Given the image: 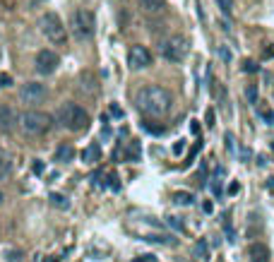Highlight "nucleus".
<instances>
[{
	"mask_svg": "<svg viewBox=\"0 0 274 262\" xmlns=\"http://www.w3.org/2000/svg\"><path fill=\"white\" fill-rule=\"evenodd\" d=\"M193 253H195L200 260H207V257H209V248H207V241H200V243H195Z\"/></svg>",
	"mask_w": 274,
	"mask_h": 262,
	"instance_id": "obj_17",
	"label": "nucleus"
},
{
	"mask_svg": "<svg viewBox=\"0 0 274 262\" xmlns=\"http://www.w3.org/2000/svg\"><path fill=\"white\" fill-rule=\"evenodd\" d=\"M140 8L144 10V12H161L164 10V0H140Z\"/></svg>",
	"mask_w": 274,
	"mask_h": 262,
	"instance_id": "obj_16",
	"label": "nucleus"
},
{
	"mask_svg": "<svg viewBox=\"0 0 274 262\" xmlns=\"http://www.w3.org/2000/svg\"><path fill=\"white\" fill-rule=\"evenodd\" d=\"M142 127H144L147 133H152V135H164L166 133L164 125H154V123H142Z\"/></svg>",
	"mask_w": 274,
	"mask_h": 262,
	"instance_id": "obj_20",
	"label": "nucleus"
},
{
	"mask_svg": "<svg viewBox=\"0 0 274 262\" xmlns=\"http://www.w3.org/2000/svg\"><path fill=\"white\" fill-rule=\"evenodd\" d=\"M39 27H41V34H44L51 43H65V41H68L65 24H63L60 17L55 15V12H46V15H41Z\"/></svg>",
	"mask_w": 274,
	"mask_h": 262,
	"instance_id": "obj_6",
	"label": "nucleus"
},
{
	"mask_svg": "<svg viewBox=\"0 0 274 262\" xmlns=\"http://www.w3.org/2000/svg\"><path fill=\"white\" fill-rule=\"evenodd\" d=\"M217 5H219V10L224 15L231 17V12H234V0H217Z\"/></svg>",
	"mask_w": 274,
	"mask_h": 262,
	"instance_id": "obj_19",
	"label": "nucleus"
},
{
	"mask_svg": "<svg viewBox=\"0 0 274 262\" xmlns=\"http://www.w3.org/2000/svg\"><path fill=\"white\" fill-rule=\"evenodd\" d=\"M260 116H262V118H265L269 125H274V113L269 111V108H260Z\"/></svg>",
	"mask_w": 274,
	"mask_h": 262,
	"instance_id": "obj_23",
	"label": "nucleus"
},
{
	"mask_svg": "<svg viewBox=\"0 0 274 262\" xmlns=\"http://www.w3.org/2000/svg\"><path fill=\"white\" fill-rule=\"evenodd\" d=\"M79 92H85L87 96H94L99 92V80L94 77V72H82L79 75Z\"/></svg>",
	"mask_w": 274,
	"mask_h": 262,
	"instance_id": "obj_11",
	"label": "nucleus"
},
{
	"mask_svg": "<svg viewBox=\"0 0 274 262\" xmlns=\"http://www.w3.org/2000/svg\"><path fill=\"white\" fill-rule=\"evenodd\" d=\"M75 159V147H72L70 142H63L58 149H55V161H63V164H68V161Z\"/></svg>",
	"mask_w": 274,
	"mask_h": 262,
	"instance_id": "obj_13",
	"label": "nucleus"
},
{
	"mask_svg": "<svg viewBox=\"0 0 274 262\" xmlns=\"http://www.w3.org/2000/svg\"><path fill=\"white\" fill-rule=\"evenodd\" d=\"M111 116H116V118H123V111H120V106H111Z\"/></svg>",
	"mask_w": 274,
	"mask_h": 262,
	"instance_id": "obj_28",
	"label": "nucleus"
},
{
	"mask_svg": "<svg viewBox=\"0 0 274 262\" xmlns=\"http://www.w3.org/2000/svg\"><path fill=\"white\" fill-rule=\"evenodd\" d=\"M202 209H204V212H207V214H209V212H212V209H214V207H212V202H204V205H202Z\"/></svg>",
	"mask_w": 274,
	"mask_h": 262,
	"instance_id": "obj_32",
	"label": "nucleus"
},
{
	"mask_svg": "<svg viewBox=\"0 0 274 262\" xmlns=\"http://www.w3.org/2000/svg\"><path fill=\"white\" fill-rule=\"evenodd\" d=\"M207 125H214V111H207Z\"/></svg>",
	"mask_w": 274,
	"mask_h": 262,
	"instance_id": "obj_30",
	"label": "nucleus"
},
{
	"mask_svg": "<svg viewBox=\"0 0 274 262\" xmlns=\"http://www.w3.org/2000/svg\"><path fill=\"white\" fill-rule=\"evenodd\" d=\"M58 65H60V58H58V53L51 51V48H44V51L36 53L34 68H36L39 75H53V72L58 70Z\"/></svg>",
	"mask_w": 274,
	"mask_h": 262,
	"instance_id": "obj_8",
	"label": "nucleus"
},
{
	"mask_svg": "<svg viewBox=\"0 0 274 262\" xmlns=\"http://www.w3.org/2000/svg\"><path fill=\"white\" fill-rule=\"evenodd\" d=\"M55 120L65 130H70V133H82V130L89 127V113L79 103H72V101L60 103V108L55 111Z\"/></svg>",
	"mask_w": 274,
	"mask_h": 262,
	"instance_id": "obj_3",
	"label": "nucleus"
},
{
	"mask_svg": "<svg viewBox=\"0 0 274 262\" xmlns=\"http://www.w3.org/2000/svg\"><path fill=\"white\" fill-rule=\"evenodd\" d=\"M44 262H55V260H44Z\"/></svg>",
	"mask_w": 274,
	"mask_h": 262,
	"instance_id": "obj_35",
	"label": "nucleus"
},
{
	"mask_svg": "<svg viewBox=\"0 0 274 262\" xmlns=\"http://www.w3.org/2000/svg\"><path fill=\"white\" fill-rule=\"evenodd\" d=\"M17 120H19V116H17L15 108L8 106V103H0V130H3L5 135H10L17 127Z\"/></svg>",
	"mask_w": 274,
	"mask_h": 262,
	"instance_id": "obj_10",
	"label": "nucleus"
},
{
	"mask_svg": "<svg viewBox=\"0 0 274 262\" xmlns=\"http://www.w3.org/2000/svg\"><path fill=\"white\" fill-rule=\"evenodd\" d=\"M190 130H193V133H200V125H197V120H193V123H190Z\"/></svg>",
	"mask_w": 274,
	"mask_h": 262,
	"instance_id": "obj_31",
	"label": "nucleus"
},
{
	"mask_svg": "<svg viewBox=\"0 0 274 262\" xmlns=\"http://www.w3.org/2000/svg\"><path fill=\"white\" fill-rule=\"evenodd\" d=\"M99 159H101V147L96 142H92L85 151H82V161H85V164H96Z\"/></svg>",
	"mask_w": 274,
	"mask_h": 262,
	"instance_id": "obj_14",
	"label": "nucleus"
},
{
	"mask_svg": "<svg viewBox=\"0 0 274 262\" xmlns=\"http://www.w3.org/2000/svg\"><path fill=\"white\" fill-rule=\"evenodd\" d=\"M135 103L144 116H152V118H161L171 111V92L166 87H159V84H147L142 87L137 94H135Z\"/></svg>",
	"mask_w": 274,
	"mask_h": 262,
	"instance_id": "obj_1",
	"label": "nucleus"
},
{
	"mask_svg": "<svg viewBox=\"0 0 274 262\" xmlns=\"http://www.w3.org/2000/svg\"><path fill=\"white\" fill-rule=\"evenodd\" d=\"M248 255H250V262H269V248L265 243H252Z\"/></svg>",
	"mask_w": 274,
	"mask_h": 262,
	"instance_id": "obj_12",
	"label": "nucleus"
},
{
	"mask_svg": "<svg viewBox=\"0 0 274 262\" xmlns=\"http://www.w3.org/2000/svg\"><path fill=\"white\" fill-rule=\"evenodd\" d=\"M128 65H130V70H144L152 65V53H149L147 46H133L130 48V53H128Z\"/></svg>",
	"mask_w": 274,
	"mask_h": 262,
	"instance_id": "obj_9",
	"label": "nucleus"
},
{
	"mask_svg": "<svg viewBox=\"0 0 274 262\" xmlns=\"http://www.w3.org/2000/svg\"><path fill=\"white\" fill-rule=\"evenodd\" d=\"M188 51H190L188 39H183V36H168V39L159 41V56L168 60V63H180L188 56Z\"/></svg>",
	"mask_w": 274,
	"mask_h": 262,
	"instance_id": "obj_5",
	"label": "nucleus"
},
{
	"mask_svg": "<svg viewBox=\"0 0 274 262\" xmlns=\"http://www.w3.org/2000/svg\"><path fill=\"white\" fill-rule=\"evenodd\" d=\"M12 157H10L8 151H0V181H5V178H10V173H12Z\"/></svg>",
	"mask_w": 274,
	"mask_h": 262,
	"instance_id": "obj_15",
	"label": "nucleus"
},
{
	"mask_svg": "<svg viewBox=\"0 0 274 262\" xmlns=\"http://www.w3.org/2000/svg\"><path fill=\"white\" fill-rule=\"evenodd\" d=\"M10 84H12L10 75H5V72H3V75H0V87H10Z\"/></svg>",
	"mask_w": 274,
	"mask_h": 262,
	"instance_id": "obj_27",
	"label": "nucleus"
},
{
	"mask_svg": "<svg viewBox=\"0 0 274 262\" xmlns=\"http://www.w3.org/2000/svg\"><path fill=\"white\" fill-rule=\"evenodd\" d=\"M245 96H248V101H250V103H258V87H255V84H250V87L245 89Z\"/></svg>",
	"mask_w": 274,
	"mask_h": 262,
	"instance_id": "obj_22",
	"label": "nucleus"
},
{
	"mask_svg": "<svg viewBox=\"0 0 274 262\" xmlns=\"http://www.w3.org/2000/svg\"><path fill=\"white\" fill-rule=\"evenodd\" d=\"M238 190H241V185H238V183H231V185H228V192H231V195H236Z\"/></svg>",
	"mask_w": 274,
	"mask_h": 262,
	"instance_id": "obj_29",
	"label": "nucleus"
},
{
	"mask_svg": "<svg viewBox=\"0 0 274 262\" xmlns=\"http://www.w3.org/2000/svg\"><path fill=\"white\" fill-rule=\"evenodd\" d=\"M53 116L46 111H36V108H29V111L19 113V120H17V125L22 130L24 135L29 137H41L46 135L48 130L53 127Z\"/></svg>",
	"mask_w": 274,
	"mask_h": 262,
	"instance_id": "obj_2",
	"label": "nucleus"
},
{
	"mask_svg": "<svg viewBox=\"0 0 274 262\" xmlns=\"http://www.w3.org/2000/svg\"><path fill=\"white\" fill-rule=\"evenodd\" d=\"M219 262H224V260H219Z\"/></svg>",
	"mask_w": 274,
	"mask_h": 262,
	"instance_id": "obj_36",
	"label": "nucleus"
},
{
	"mask_svg": "<svg viewBox=\"0 0 274 262\" xmlns=\"http://www.w3.org/2000/svg\"><path fill=\"white\" fill-rule=\"evenodd\" d=\"M183 147H185V144L180 142V144H176V147H173V151H176V154H180V151H183Z\"/></svg>",
	"mask_w": 274,
	"mask_h": 262,
	"instance_id": "obj_33",
	"label": "nucleus"
},
{
	"mask_svg": "<svg viewBox=\"0 0 274 262\" xmlns=\"http://www.w3.org/2000/svg\"><path fill=\"white\" fill-rule=\"evenodd\" d=\"M51 205H55V207H60V209H68V207H70V202H68V200L63 198V195H51Z\"/></svg>",
	"mask_w": 274,
	"mask_h": 262,
	"instance_id": "obj_21",
	"label": "nucleus"
},
{
	"mask_svg": "<svg viewBox=\"0 0 274 262\" xmlns=\"http://www.w3.org/2000/svg\"><path fill=\"white\" fill-rule=\"evenodd\" d=\"M0 205H3V192H0Z\"/></svg>",
	"mask_w": 274,
	"mask_h": 262,
	"instance_id": "obj_34",
	"label": "nucleus"
},
{
	"mask_svg": "<svg viewBox=\"0 0 274 262\" xmlns=\"http://www.w3.org/2000/svg\"><path fill=\"white\" fill-rule=\"evenodd\" d=\"M22 250H10V253H8V260L10 262H22Z\"/></svg>",
	"mask_w": 274,
	"mask_h": 262,
	"instance_id": "obj_24",
	"label": "nucleus"
},
{
	"mask_svg": "<svg viewBox=\"0 0 274 262\" xmlns=\"http://www.w3.org/2000/svg\"><path fill=\"white\" fill-rule=\"evenodd\" d=\"M46 96L48 89L41 82H24L19 87V101L27 103V106H39V103L46 101Z\"/></svg>",
	"mask_w": 274,
	"mask_h": 262,
	"instance_id": "obj_7",
	"label": "nucleus"
},
{
	"mask_svg": "<svg viewBox=\"0 0 274 262\" xmlns=\"http://www.w3.org/2000/svg\"><path fill=\"white\" fill-rule=\"evenodd\" d=\"M70 29L75 34V39L79 41H89L94 36V29H96V19H94V12L87 8H79L72 12L70 17Z\"/></svg>",
	"mask_w": 274,
	"mask_h": 262,
	"instance_id": "obj_4",
	"label": "nucleus"
},
{
	"mask_svg": "<svg viewBox=\"0 0 274 262\" xmlns=\"http://www.w3.org/2000/svg\"><path fill=\"white\" fill-rule=\"evenodd\" d=\"M243 70L245 72H258V63H255V60H245V63H243Z\"/></svg>",
	"mask_w": 274,
	"mask_h": 262,
	"instance_id": "obj_25",
	"label": "nucleus"
},
{
	"mask_svg": "<svg viewBox=\"0 0 274 262\" xmlns=\"http://www.w3.org/2000/svg\"><path fill=\"white\" fill-rule=\"evenodd\" d=\"M173 202H176V205H193V195H190V192H176V195H173Z\"/></svg>",
	"mask_w": 274,
	"mask_h": 262,
	"instance_id": "obj_18",
	"label": "nucleus"
},
{
	"mask_svg": "<svg viewBox=\"0 0 274 262\" xmlns=\"http://www.w3.org/2000/svg\"><path fill=\"white\" fill-rule=\"evenodd\" d=\"M32 171H34V173H44V161H39V159L34 161V164H32Z\"/></svg>",
	"mask_w": 274,
	"mask_h": 262,
	"instance_id": "obj_26",
	"label": "nucleus"
}]
</instances>
